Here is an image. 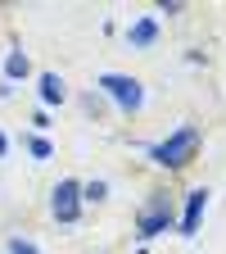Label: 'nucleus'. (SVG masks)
Segmentation results:
<instances>
[{"label":"nucleus","mask_w":226,"mask_h":254,"mask_svg":"<svg viewBox=\"0 0 226 254\" xmlns=\"http://www.w3.org/2000/svg\"><path fill=\"white\" fill-rule=\"evenodd\" d=\"M50 213H54V222H77L82 218V182L63 177L50 190Z\"/></svg>","instance_id":"nucleus-3"},{"label":"nucleus","mask_w":226,"mask_h":254,"mask_svg":"<svg viewBox=\"0 0 226 254\" xmlns=\"http://www.w3.org/2000/svg\"><path fill=\"white\" fill-rule=\"evenodd\" d=\"M5 150H9V141H5V132H0V154H5Z\"/></svg>","instance_id":"nucleus-12"},{"label":"nucleus","mask_w":226,"mask_h":254,"mask_svg":"<svg viewBox=\"0 0 226 254\" xmlns=\"http://www.w3.org/2000/svg\"><path fill=\"white\" fill-rule=\"evenodd\" d=\"M27 68H32V64H27V55H23V50H9V55H5V82L27 77Z\"/></svg>","instance_id":"nucleus-7"},{"label":"nucleus","mask_w":226,"mask_h":254,"mask_svg":"<svg viewBox=\"0 0 226 254\" xmlns=\"http://www.w3.org/2000/svg\"><path fill=\"white\" fill-rule=\"evenodd\" d=\"M27 150H32V154H37V159H50V145H45L41 136H32V141H27Z\"/></svg>","instance_id":"nucleus-11"},{"label":"nucleus","mask_w":226,"mask_h":254,"mask_svg":"<svg viewBox=\"0 0 226 254\" xmlns=\"http://www.w3.org/2000/svg\"><path fill=\"white\" fill-rule=\"evenodd\" d=\"M100 91L109 95L122 114H136V109L145 105V86H140L136 77H127V73H104V77H100Z\"/></svg>","instance_id":"nucleus-2"},{"label":"nucleus","mask_w":226,"mask_h":254,"mask_svg":"<svg viewBox=\"0 0 226 254\" xmlns=\"http://www.w3.org/2000/svg\"><path fill=\"white\" fill-rule=\"evenodd\" d=\"M168 227H172V204H168V195H154L136 213V232H140V241H154V236H163Z\"/></svg>","instance_id":"nucleus-4"},{"label":"nucleus","mask_w":226,"mask_h":254,"mask_svg":"<svg viewBox=\"0 0 226 254\" xmlns=\"http://www.w3.org/2000/svg\"><path fill=\"white\" fill-rule=\"evenodd\" d=\"M204 204H208V190H190V204H185V218H181V236H195Z\"/></svg>","instance_id":"nucleus-5"},{"label":"nucleus","mask_w":226,"mask_h":254,"mask_svg":"<svg viewBox=\"0 0 226 254\" xmlns=\"http://www.w3.org/2000/svg\"><path fill=\"white\" fill-rule=\"evenodd\" d=\"M5 254H41V250L32 245V241H23V236H14V241L5 245Z\"/></svg>","instance_id":"nucleus-10"},{"label":"nucleus","mask_w":226,"mask_h":254,"mask_svg":"<svg viewBox=\"0 0 226 254\" xmlns=\"http://www.w3.org/2000/svg\"><path fill=\"white\" fill-rule=\"evenodd\" d=\"M195 150H199V132H195V127H177L168 141L149 145V159L158 168H185L190 159H195Z\"/></svg>","instance_id":"nucleus-1"},{"label":"nucleus","mask_w":226,"mask_h":254,"mask_svg":"<svg viewBox=\"0 0 226 254\" xmlns=\"http://www.w3.org/2000/svg\"><path fill=\"white\" fill-rule=\"evenodd\" d=\"M104 195H109V186H104V182H86V186H82V200H90V204H100Z\"/></svg>","instance_id":"nucleus-9"},{"label":"nucleus","mask_w":226,"mask_h":254,"mask_svg":"<svg viewBox=\"0 0 226 254\" xmlns=\"http://www.w3.org/2000/svg\"><path fill=\"white\" fill-rule=\"evenodd\" d=\"M127 37H132V46H154V37H158V27H154V18H140L132 32H127Z\"/></svg>","instance_id":"nucleus-8"},{"label":"nucleus","mask_w":226,"mask_h":254,"mask_svg":"<svg viewBox=\"0 0 226 254\" xmlns=\"http://www.w3.org/2000/svg\"><path fill=\"white\" fill-rule=\"evenodd\" d=\"M63 95H68V91H63V77L59 73H41V100L45 105H59Z\"/></svg>","instance_id":"nucleus-6"}]
</instances>
